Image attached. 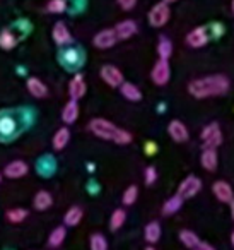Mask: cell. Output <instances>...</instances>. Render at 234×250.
<instances>
[{"instance_id": "cell-1", "label": "cell", "mask_w": 234, "mask_h": 250, "mask_svg": "<svg viewBox=\"0 0 234 250\" xmlns=\"http://www.w3.org/2000/svg\"><path fill=\"white\" fill-rule=\"evenodd\" d=\"M227 91H229V79L222 74L200 77L188 84V93L196 100L220 96V94H226Z\"/></svg>"}, {"instance_id": "cell-2", "label": "cell", "mask_w": 234, "mask_h": 250, "mask_svg": "<svg viewBox=\"0 0 234 250\" xmlns=\"http://www.w3.org/2000/svg\"><path fill=\"white\" fill-rule=\"evenodd\" d=\"M89 129H91V132L96 137H99V139L111 141V143L120 144V146H125V144L132 143L130 132L117 127L113 122L106 120V118H93V120L89 122Z\"/></svg>"}, {"instance_id": "cell-3", "label": "cell", "mask_w": 234, "mask_h": 250, "mask_svg": "<svg viewBox=\"0 0 234 250\" xmlns=\"http://www.w3.org/2000/svg\"><path fill=\"white\" fill-rule=\"evenodd\" d=\"M147 18H149V24H151L152 28H162V26L169 21V18H171L169 5L166 4V2H159V4H156L154 7L149 11Z\"/></svg>"}, {"instance_id": "cell-4", "label": "cell", "mask_w": 234, "mask_h": 250, "mask_svg": "<svg viewBox=\"0 0 234 250\" xmlns=\"http://www.w3.org/2000/svg\"><path fill=\"white\" fill-rule=\"evenodd\" d=\"M202 141L205 147H212V149H217V147L222 144V132L219 129V124L212 122V124L205 125L202 130Z\"/></svg>"}, {"instance_id": "cell-5", "label": "cell", "mask_w": 234, "mask_h": 250, "mask_svg": "<svg viewBox=\"0 0 234 250\" xmlns=\"http://www.w3.org/2000/svg\"><path fill=\"white\" fill-rule=\"evenodd\" d=\"M151 77H152V81H154V84H157V86L168 84L169 79H171V67H169L168 60L159 59L157 62L154 63V67H152Z\"/></svg>"}, {"instance_id": "cell-6", "label": "cell", "mask_w": 234, "mask_h": 250, "mask_svg": "<svg viewBox=\"0 0 234 250\" xmlns=\"http://www.w3.org/2000/svg\"><path fill=\"white\" fill-rule=\"evenodd\" d=\"M200 188H202V180H200L198 177H195V175H190V177H186L185 180L179 184L176 194H179L183 199H192L198 194Z\"/></svg>"}, {"instance_id": "cell-7", "label": "cell", "mask_w": 234, "mask_h": 250, "mask_svg": "<svg viewBox=\"0 0 234 250\" xmlns=\"http://www.w3.org/2000/svg\"><path fill=\"white\" fill-rule=\"evenodd\" d=\"M99 74H101V79H103L110 87H120L121 84L125 83L121 70L115 65H103Z\"/></svg>"}, {"instance_id": "cell-8", "label": "cell", "mask_w": 234, "mask_h": 250, "mask_svg": "<svg viewBox=\"0 0 234 250\" xmlns=\"http://www.w3.org/2000/svg\"><path fill=\"white\" fill-rule=\"evenodd\" d=\"M212 192L217 197L219 202H224V204H231L234 201V190L227 182L224 180H217L215 184L212 185Z\"/></svg>"}, {"instance_id": "cell-9", "label": "cell", "mask_w": 234, "mask_h": 250, "mask_svg": "<svg viewBox=\"0 0 234 250\" xmlns=\"http://www.w3.org/2000/svg\"><path fill=\"white\" fill-rule=\"evenodd\" d=\"M117 42H118V36H117V33H115V29H103V31L98 33L93 40L94 46L99 50L111 48Z\"/></svg>"}, {"instance_id": "cell-10", "label": "cell", "mask_w": 234, "mask_h": 250, "mask_svg": "<svg viewBox=\"0 0 234 250\" xmlns=\"http://www.w3.org/2000/svg\"><path fill=\"white\" fill-rule=\"evenodd\" d=\"M209 42V33H207V28L203 26H198V28L192 29V31L186 35V43H188L192 48H202V46L207 45Z\"/></svg>"}, {"instance_id": "cell-11", "label": "cell", "mask_w": 234, "mask_h": 250, "mask_svg": "<svg viewBox=\"0 0 234 250\" xmlns=\"http://www.w3.org/2000/svg\"><path fill=\"white\" fill-rule=\"evenodd\" d=\"M168 134L175 143H186L190 137L188 129H186V125L179 120H171L168 125Z\"/></svg>"}, {"instance_id": "cell-12", "label": "cell", "mask_w": 234, "mask_h": 250, "mask_svg": "<svg viewBox=\"0 0 234 250\" xmlns=\"http://www.w3.org/2000/svg\"><path fill=\"white\" fill-rule=\"evenodd\" d=\"M18 134V122L11 115L0 117V139H11Z\"/></svg>"}, {"instance_id": "cell-13", "label": "cell", "mask_w": 234, "mask_h": 250, "mask_svg": "<svg viewBox=\"0 0 234 250\" xmlns=\"http://www.w3.org/2000/svg\"><path fill=\"white\" fill-rule=\"evenodd\" d=\"M87 86H86V81H84L82 74H76V76L70 79L69 83V94L72 100H80V98L86 94Z\"/></svg>"}, {"instance_id": "cell-14", "label": "cell", "mask_w": 234, "mask_h": 250, "mask_svg": "<svg viewBox=\"0 0 234 250\" xmlns=\"http://www.w3.org/2000/svg\"><path fill=\"white\" fill-rule=\"evenodd\" d=\"M29 171V167L21 160H16L12 163H9L7 167L4 168V177L7 178H21L24 175H28Z\"/></svg>"}, {"instance_id": "cell-15", "label": "cell", "mask_w": 234, "mask_h": 250, "mask_svg": "<svg viewBox=\"0 0 234 250\" xmlns=\"http://www.w3.org/2000/svg\"><path fill=\"white\" fill-rule=\"evenodd\" d=\"M52 36H53V42L58 46H65L72 42V35H70L69 28H67L63 22H57V24L53 26Z\"/></svg>"}, {"instance_id": "cell-16", "label": "cell", "mask_w": 234, "mask_h": 250, "mask_svg": "<svg viewBox=\"0 0 234 250\" xmlns=\"http://www.w3.org/2000/svg\"><path fill=\"white\" fill-rule=\"evenodd\" d=\"M60 60H62V63L67 69H76V67H79L82 63V55H80L79 50L69 48V50H63L62 55H60Z\"/></svg>"}, {"instance_id": "cell-17", "label": "cell", "mask_w": 234, "mask_h": 250, "mask_svg": "<svg viewBox=\"0 0 234 250\" xmlns=\"http://www.w3.org/2000/svg\"><path fill=\"white\" fill-rule=\"evenodd\" d=\"M115 33H117L118 40H128L137 33V22L132 21V19H127V21H121L117 24L115 28Z\"/></svg>"}, {"instance_id": "cell-18", "label": "cell", "mask_w": 234, "mask_h": 250, "mask_svg": "<svg viewBox=\"0 0 234 250\" xmlns=\"http://www.w3.org/2000/svg\"><path fill=\"white\" fill-rule=\"evenodd\" d=\"M200 163L205 168L207 171H215L217 165H219V158H217V151L212 149V147H205L202 153V158H200Z\"/></svg>"}, {"instance_id": "cell-19", "label": "cell", "mask_w": 234, "mask_h": 250, "mask_svg": "<svg viewBox=\"0 0 234 250\" xmlns=\"http://www.w3.org/2000/svg\"><path fill=\"white\" fill-rule=\"evenodd\" d=\"M26 87H28L29 94L35 98H45L48 94V87L43 81H39L38 77H29L28 83H26Z\"/></svg>"}, {"instance_id": "cell-20", "label": "cell", "mask_w": 234, "mask_h": 250, "mask_svg": "<svg viewBox=\"0 0 234 250\" xmlns=\"http://www.w3.org/2000/svg\"><path fill=\"white\" fill-rule=\"evenodd\" d=\"M52 204H53V197L50 192L46 190L36 192L35 199H33V206H35L36 211H46L48 208H52Z\"/></svg>"}, {"instance_id": "cell-21", "label": "cell", "mask_w": 234, "mask_h": 250, "mask_svg": "<svg viewBox=\"0 0 234 250\" xmlns=\"http://www.w3.org/2000/svg\"><path fill=\"white\" fill-rule=\"evenodd\" d=\"M77 118H79V104H77V100H70L62 110V120L70 125Z\"/></svg>"}, {"instance_id": "cell-22", "label": "cell", "mask_w": 234, "mask_h": 250, "mask_svg": "<svg viewBox=\"0 0 234 250\" xmlns=\"http://www.w3.org/2000/svg\"><path fill=\"white\" fill-rule=\"evenodd\" d=\"M120 93H121V96L127 98V100L132 101V103H137V101L142 100V91L132 83H123V84H121Z\"/></svg>"}, {"instance_id": "cell-23", "label": "cell", "mask_w": 234, "mask_h": 250, "mask_svg": "<svg viewBox=\"0 0 234 250\" xmlns=\"http://www.w3.org/2000/svg\"><path fill=\"white\" fill-rule=\"evenodd\" d=\"M183 201H185V199H183L179 194H176V195H173V197H169L168 201L164 202V206H162V214H164V216L176 214V212H178L179 209H181Z\"/></svg>"}, {"instance_id": "cell-24", "label": "cell", "mask_w": 234, "mask_h": 250, "mask_svg": "<svg viewBox=\"0 0 234 250\" xmlns=\"http://www.w3.org/2000/svg\"><path fill=\"white\" fill-rule=\"evenodd\" d=\"M69 141H70V130L67 129V127H62V129H58L55 132V136H53V149H57V151H62L63 147L69 144Z\"/></svg>"}, {"instance_id": "cell-25", "label": "cell", "mask_w": 234, "mask_h": 250, "mask_svg": "<svg viewBox=\"0 0 234 250\" xmlns=\"http://www.w3.org/2000/svg\"><path fill=\"white\" fill-rule=\"evenodd\" d=\"M82 216H84L82 209L77 208V206H72V208L65 212V216H63V223H65L67 226H77L82 221Z\"/></svg>"}, {"instance_id": "cell-26", "label": "cell", "mask_w": 234, "mask_h": 250, "mask_svg": "<svg viewBox=\"0 0 234 250\" xmlns=\"http://www.w3.org/2000/svg\"><path fill=\"white\" fill-rule=\"evenodd\" d=\"M144 236L145 240H147L149 243H156L159 242V238H161V226H159L157 221H151L147 226H145L144 229Z\"/></svg>"}, {"instance_id": "cell-27", "label": "cell", "mask_w": 234, "mask_h": 250, "mask_svg": "<svg viewBox=\"0 0 234 250\" xmlns=\"http://www.w3.org/2000/svg\"><path fill=\"white\" fill-rule=\"evenodd\" d=\"M125 221H127V212L123 209H115L110 218V229L111 231H117V229H120L125 225Z\"/></svg>"}, {"instance_id": "cell-28", "label": "cell", "mask_w": 234, "mask_h": 250, "mask_svg": "<svg viewBox=\"0 0 234 250\" xmlns=\"http://www.w3.org/2000/svg\"><path fill=\"white\" fill-rule=\"evenodd\" d=\"M65 236H67L65 226H57V228L53 229L52 233H50V236H48V245L50 247H60L63 243V240H65Z\"/></svg>"}, {"instance_id": "cell-29", "label": "cell", "mask_w": 234, "mask_h": 250, "mask_svg": "<svg viewBox=\"0 0 234 250\" xmlns=\"http://www.w3.org/2000/svg\"><path fill=\"white\" fill-rule=\"evenodd\" d=\"M179 240H181L183 245L188 247V249H195V247L200 243L196 233L192 231V229H181V231H179Z\"/></svg>"}, {"instance_id": "cell-30", "label": "cell", "mask_w": 234, "mask_h": 250, "mask_svg": "<svg viewBox=\"0 0 234 250\" xmlns=\"http://www.w3.org/2000/svg\"><path fill=\"white\" fill-rule=\"evenodd\" d=\"M18 45V38L14 36V33L9 31V29H4L0 33V48L2 50H12Z\"/></svg>"}, {"instance_id": "cell-31", "label": "cell", "mask_w": 234, "mask_h": 250, "mask_svg": "<svg viewBox=\"0 0 234 250\" xmlns=\"http://www.w3.org/2000/svg\"><path fill=\"white\" fill-rule=\"evenodd\" d=\"M29 212L26 211V209L22 208H14V209H9L7 212H5V218L9 219L11 223H14V225H18V223H22L26 218H28Z\"/></svg>"}, {"instance_id": "cell-32", "label": "cell", "mask_w": 234, "mask_h": 250, "mask_svg": "<svg viewBox=\"0 0 234 250\" xmlns=\"http://www.w3.org/2000/svg\"><path fill=\"white\" fill-rule=\"evenodd\" d=\"M157 53H159V59L169 60V57L173 53V43L168 38H161L157 43Z\"/></svg>"}, {"instance_id": "cell-33", "label": "cell", "mask_w": 234, "mask_h": 250, "mask_svg": "<svg viewBox=\"0 0 234 250\" xmlns=\"http://www.w3.org/2000/svg\"><path fill=\"white\" fill-rule=\"evenodd\" d=\"M89 245H91V250H108V242L101 233L91 235Z\"/></svg>"}, {"instance_id": "cell-34", "label": "cell", "mask_w": 234, "mask_h": 250, "mask_svg": "<svg viewBox=\"0 0 234 250\" xmlns=\"http://www.w3.org/2000/svg\"><path fill=\"white\" fill-rule=\"evenodd\" d=\"M137 197H138V188H137V185H130V187H127V190L123 192L121 202H123L125 206H132V204H135Z\"/></svg>"}, {"instance_id": "cell-35", "label": "cell", "mask_w": 234, "mask_h": 250, "mask_svg": "<svg viewBox=\"0 0 234 250\" xmlns=\"http://www.w3.org/2000/svg\"><path fill=\"white\" fill-rule=\"evenodd\" d=\"M46 9H48V12H52V14H62L67 9V0H50Z\"/></svg>"}, {"instance_id": "cell-36", "label": "cell", "mask_w": 234, "mask_h": 250, "mask_svg": "<svg viewBox=\"0 0 234 250\" xmlns=\"http://www.w3.org/2000/svg\"><path fill=\"white\" fill-rule=\"evenodd\" d=\"M144 178H145V185H152L157 178V171H156L154 167H147L145 168V173H144Z\"/></svg>"}, {"instance_id": "cell-37", "label": "cell", "mask_w": 234, "mask_h": 250, "mask_svg": "<svg viewBox=\"0 0 234 250\" xmlns=\"http://www.w3.org/2000/svg\"><path fill=\"white\" fill-rule=\"evenodd\" d=\"M117 2L123 11H132L137 4V0H117Z\"/></svg>"}, {"instance_id": "cell-38", "label": "cell", "mask_w": 234, "mask_h": 250, "mask_svg": "<svg viewBox=\"0 0 234 250\" xmlns=\"http://www.w3.org/2000/svg\"><path fill=\"white\" fill-rule=\"evenodd\" d=\"M145 154H149V156H152V154L156 153V151H157V146H156L154 143H152V141H147V143H145Z\"/></svg>"}, {"instance_id": "cell-39", "label": "cell", "mask_w": 234, "mask_h": 250, "mask_svg": "<svg viewBox=\"0 0 234 250\" xmlns=\"http://www.w3.org/2000/svg\"><path fill=\"white\" fill-rule=\"evenodd\" d=\"M193 250H215V249H214V247L210 245V243H207V242H200L198 245H196Z\"/></svg>"}, {"instance_id": "cell-40", "label": "cell", "mask_w": 234, "mask_h": 250, "mask_svg": "<svg viewBox=\"0 0 234 250\" xmlns=\"http://www.w3.org/2000/svg\"><path fill=\"white\" fill-rule=\"evenodd\" d=\"M231 216H233V219H234V201L231 202Z\"/></svg>"}, {"instance_id": "cell-41", "label": "cell", "mask_w": 234, "mask_h": 250, "mask_svg": "<svg viewBox=\"0 0 234 250\" xmlns=\"http://www.w3.org/2000/svg\"><path fill=\"white\" fill-rule=\"evenodd\" d=\"M231 243H233V247H234V229H233V233H231Z\"/></svg>"}, {"instance_id": "cell-42", "label": "cell", "mask_w": 234, "mask_h": 250, "mask_svg": "<svg viewBox=\"0 0 234 250\" xmlns=\"http://www.w3.org/2000/svg\"><path fill=\"white\" fill-rule=\"evenodd\" d=\"M166 4H173V2H176V0H164Z\"/></svg>"}, {"instance_id": "cell-43", "label": "cell", "mask_w": 234, "mask_h": 250, "mask_svg": "<svg viewBox=\"0 0 234 250\" xmlns=\"http://www.w3.org/2000/svg\"><path fill=\"white\" fill-rule=\"evenodd\" d=\"M231 9H233V12H234V0L231 2Z\"/></svg>"}, {"instance_id": "cell-44", "label": "cell", "mask_w": 234, "mask_h": 250, "mask_svg": "<svg viewBox=\"0 0 234 250\" xmlns=\"http://www.w3.org/2000/svg\"><path fill=\"white\" fill-rule=\"evenodd\" d=\"M145 250H156V249H154V247H147Z\"/></svg>"}, {"instance_id": "cell-45", "label": "cell", "mask_w": 234, "mask_h": 250, "mask_svg": "<svg viewBox=\"0 0 234 250\" xmlns=\"http://www.w3.org/2000/svg\"><path fill=\"white\" fill-rule=\"evenodd\" d=\"M0 182H2V175H0Z\"/></svg>"}]
</instances>
